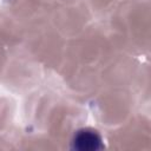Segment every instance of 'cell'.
Listing matches in <instances>:
<instances>
[{
	"mask_svg": "<svg viewBox=\"0 0 151 151\" xmlns=\"http://www.w3.org/2000/svg\"><path fill=\"white\" fill-rule=\"evenodd\" d=\"M72 143L78 150H97L101 146V137L93 129H83L76 132Z\"/></svg>",
	"mask_w": 151,
	"mask_h": 151,
	"instance_id": "1",
	"label": "cell"
}]
</instances>
